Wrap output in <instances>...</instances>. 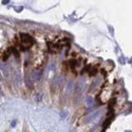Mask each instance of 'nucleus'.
<instances>
[{
    "mask_svg": "<svg viewBox=\"0 0 132 132\" xmlns=\"http://www.w3.org/2000/svg\"><path fill=\"white\" fill-rule=\"evenodd\" d=\"M101 115H102V111H101V110L95 111L94 113L89 114V115L85 118L84 123H90V122H93V121H96V120H98V119L100 118V116H101Z\"/></svg>",
    "mask_w": 132,
    "mask_h": 132,
    "instance_id": "obj_1",
    "label": "nucleus"
},
{
    "mask_svg": "<svg viewBox=\"0 0 132 132\" xmlns=\"http://www.w3.org/2000/svg\"><path fill=\"white\" fill-rule=\"evenodd\" d=\"M20 40H21L22 44H23L24 46H27L28 48H29L31 45L34 44V39H33L31 36L27 35V34H21V35H20Z\"/></svg>",
    "mask_w": 132,
    "mask_h": 132,
    "instance_id": "obj_2",
    "label": "nucleus"
},
{
    "mask_svg": "<svg viewBox=\"0 0 132 132\" xmlns=\"http://www.w3.org/2000/svg\"><path fill=\"white\" fill-rule=\"evenodd\" d=\"M41 76H42V71H41V70H39V69L34 70V71L31 73V75H30V77H31V79L33 80V82H34V81H38V80H40Z\"/></svg>",
    "mask_w": 132,
    "mask_h": 132,
    "instance_id": "obj_3",
    "label": "nucleus"
},
{
    "mask_svg": "<svg viewBox=\"0 0 132 132\" xmlns=\"http://www.w3.org/2000/svg\"><path fill=\"white\" fill-rule=\"evenodd\" d=\"M27 84H28V86H30V87L33 86V80L31 79L30 76H27Z\"/></svg>",
    "mask_w": 132,
    "mask_h": 132,
    "instance_id": "obj_4",
    "label": "nucleus"
},
{
    "mask_svg": "<svg viewBox=\"0 0 132 132\" xmlns=\"http://www.w3.org/2000/svg\"><path fill=\"white\" fill-rule=\"evenodd\" d=\"M86 102H87V105L88 106H91V102H93V100H91V98H87V100H86Z\"/></svg>",
    "mask_w": 132,
    "mask_h": 132,
    "instance_id": "obj_5",
    "label": "nucleus"
},
{
    "mask_svg": "<svg viewBox=\"0 0 132 132\" xmlns=\"http://www.w3.org/2000/svg\"><path fill=\"white\" fill-rule=\"evenodd\" d=\"M9 3V1L8 0H4V1H2V4H8Z\"/></svg>",
    "mask_w": 132,
    "mask_h": 132,
    "instance_id": "obj_6",
    "label": "nucleus"
},
{
    "mask_svg": "<svg viewBox=\"0 0 132 132\" xmlns=\"http://www.w3.org/2000/svg\"><path fill=\"white\" fill-rule=\"evenodd\" d=\"M14 125H15V121H13V122L11 123V127H14Z\"/></svg>",
    "mask_w": 132,
    "mask_h": 132,
    "instance_id": "obj_7",
    "label": "nucleus"
},
{
    "mask_svg": "<svg viewBox=\"0 0 132 132\" xmlns=\"http://www.w3.org/2000/svg\"><path fill=\"white\" fill-rule=\"evenodd\" d=\"M1 94H2V90H1V86H0V96H1Z\"/></svg>",
    "mask_w": 132,
    "mask_h": 132,
    "instance_id": "obj_8",
    "label": "nucleus"
}]
</instances>
